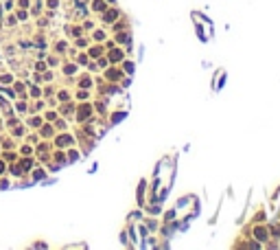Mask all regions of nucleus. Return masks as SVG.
Listing matches in <instances>:
<instances>
[{
    "label": "nucleus",
    "mask_w": 280,
    "mask_h": 250,
    "mask_svg": "<svg viewBox=\"0 0 280 250\" xmlns=\"http://www.w3.org/2000/svg\"><path fill=\"white\" fill-rule=\"evenodd\" d=\"M50 132H53L50 127H44V130H42V134H44V136H50Z\"/></svg>",
    "instance_id": "1a4fd4ad"
},
{
    "label": "nucleus",
    "mask_w": 280,
    "mask_h": 250,
    "mask_svg": "<svg viewBox=\"0 0 280 250\" xmlns=\"http://www.w3.org/2000/svg\"><path fill=\"white\" fill-rule=\"evenodd\" d=\"M2 171H5V165H2V162H0V173H2Z\"/></svg>",
    "instance_id": "9d476101"
},
{
    "label": "nucleus",
    "mask_w": 280,
    "mask_h": 250,
    "mask_svg": "<svg viewBox=\"0 0 280 250\" xmlns=\"http://www.w3.org/2000/svg\"><path fill=\"white\" fill-rule=\"evenodd\" d=\"M107 77H109V79H116V77H118V73H114V70H109V73H107Z\"/></svg>",
    "instance_id": "6e6552de"
},
{
    "label": "nucleus",
    "mask_w": 280,
    "mask_h": 250,
    "mask_svg": "<svg viewBox=\"0 0 280 250\" xmlns=\"http://www.w3.org/2000/svg\"><path fill=\"white\" fill-rule=\"evenodd\" d=\"M70 143V136H59L57 138V145H68Z\"/></svg>",
    "instance_id": "39448f33"
},
{
    "label": "nucleus",
    "mask_w": 280,
    "mask_h": 250,
    "mask_svg": "<svg viewBox=\"0 0 280 250\" xmlns=\"http://www.w3.org/2000/svg\"><path fill=\"white\" fill-rule=\"evenodd\" d=\"M118 18V11L116 9H109L107 13H105V22H112V20H116Z\"/></svg>",
    "instance_id": "f03ea898"
},
{
    "label": "nucleus",
    "mask_w": 280,
    "mask_h": 250,
    "mask_svg": "<svg viewBox=\"0 0 280 250\" xmlns=\"http://www.w3.org/2000/svg\"><path fill=\"white\" fill-rule=\"evenodd\" d=\"M88 114H90V105H81V108H79V116H77V119L79 121H85V119H88Z\"/></svg>",
    "instance_id": "f257e3e1"
},
{
    "label": "nucleus",
    "mask_w": 280,
    "mask_h": 250,
    "mask_svg": "<svg viewBox=\"0 0 280 250\" xmlns=\"http://www.w3.org/2000/svg\"><path fill=\"white\" fill-rule=\"evenodd\" d=\"M103 7H105V5H103V0H94V2H92V9H94V11H101Z\"/></svg>",
    "instance_id": "20e7f679"
},
{
    "label": "nucleus",
    "mask_w": 280,
    "mask_h": 250,
    "mask_svg": "<svg viewBox=\"0 0 280 250\" xmlns=\"http://www.w3.org/2000/svg\"><path fill=\"white\" fill-rule=\"evenodd\" d=\"M109 59H112V61H118V59H123V53H120L118 48H114L112 53H109Z\"/></svg>",
    "instance_id": "7ed1b4c3"
},
{
    "label": "nucleus",
    "mask_w": 280,
    "mask_h": 250,
    "mask_svg": "<svg viewBox=\"0 0 280 250\" xmlns=\"http://www.w3.org/2000/svg\"><path fill=\"white\" fill-rule=\"evenodd\" d=\"M256 237H258V239H265V237H267V233H265L263 228H256Z\"/></svg>",
    "instance_id": "423d86ee"
},
{
    "label": "nucleus",
    "mask_w": 280,
    "mask_h": 250,
    "mask_svg": "<svg viewBox=\"0 0 280 250\" xmlns=\"http://www.w3.org/2000/svg\"><path fill=\"white\" fill-rule=\"evenodd\" d=\"M90 55H94V57L101 55V48H92V50H90Z\"/></svg>",
    "instance_id": "0eeeda50"
}]
</instances>
